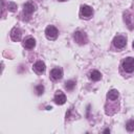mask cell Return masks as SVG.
<instances>
[{
    "instance_id": "1",
    "label": "cell",
    "mask_w": 134,
    "mask_h": 134,
    "mask_svg": "<svg viewBox=\"0 0 134 134\" xmlns=\"http://www.w3.org/2000/svg\"><path fill=\"white\" fill-rule=\"evenodd\" d=\"M58 35H59V31L58 29L53 26V25H48L45 29V36L48 40H55L58 38Z\"/></svg>"
},
{
    "instance_id": "2",
    "label": "cell",
    "mask_w": 134,
    "mask_h": 134,
    "mask_svg": "<svg viewBox=\"0 0 134 134\" xmlns=\"http://www.w3.org/2000/svg\"><path fill=\"white\" fill-rule=\"evenodd\" d=\"M73 39H74V41H75L77 44H80V45H84V44H86L87 41H88V38H87L86 34L83 32V31H81V30H77V31H75V32L73 34Z\"/></svg>"
},
{
    "instance_id": "3",
    "label": "cell",
    "mask_w": 134,
    "mask_h": 134,
    "mask_svg": "<svg viewBox=\"0 0 134 134\" xmlns=\"http://www.w3.org/2000/svg\"><path fill=\"white\" fill-rule=\"evenodd\" d=\"M122 69L126 72H133L134 71V58H126L122 61Z\"/></svg>"
},
{
    "instance_id": "4",
    "label": "cell",
    "mask_w": 134,
    "mask_h": 134,
    "mask_svg": "<svg viewBox=\"0 0 134 134\" xmlns=\"http://www.w3.org/2000/svg\"><path fill=\"white\" fill-rule=\"evenodd\" d=\"M93 15V9L89 6V5H82L81 6V9H80V16L82 18H85V19H89L91 18Z\"/></svg>"
},
{
    "instance_id": "5",
    "label": "cell",
    "mask_w": 134,
    "mask_h": 134,
    "mask_svg": "<svg viewBox=\"0 0 134 134\" xmlns=\"http://www.w3.org/2000/svg\"><path fill=\"white\" fill-rule=\"evenodd\" d=\"M113 44H114V46H115L116 48L121 49V48H124V47L126 46V44H127V39H126V37H124V36H116V37L114 38V40H113Z\"/></svg>"
},
{
    "instance_id": "6",
    "label": "cell",
    "mask_w": 134,
    "mask_h": 134,
    "mask_svg": "<svg viewBox=\"0 0 134 134\" xmlns=\"http://www.w3.org/2000/svg\"><path fill=\"white\" fill-rule=\"evenodd\" d=\"M124 21L126 22L127 26H128L130 29L133 28V26H134V18H133V16H132L131 13H129V12L124 13Z\"/></svg>"
},
{
    "instance_id": "7",
    "label": "cell",
    "mask_w": 134,
    "mask_h": 134,
    "mask_svg": "<svg viewBox=\"0 0 134 134\" xmlns=\"http://www.w3.org/2000/svg\"><path fill=\"white\" fill-rule=\"evenodd\" d=\"M50 76H51V79L54 80V81L61 80L62 76H63V70H62V68H60V67L53 68V69L50 71Z\"/></svg>"
},
{
    "instance_id": "8",
    "label": "cell",
    "mask_w": 134,
    "mask_h": 134,
    "mask_svg": "<svg viewBox=\"0 0 134 134\" xmlns=\"http://www.w3.org/2000/svg\"><path fill=\"white\" fill-rule=\"evenodd\" d=\"M35 10H36V6L32 2H26L23 5V13L26 16H30Z\"/></svg>"
},
{
    "instance_id": "9",
    "label": "cell",
    "mask_w": 134,
    "mask_h": 134,
    "mask_svg": "<svg viewBox=\"0 0 134 134\" xmlns=\"http://www.w3.org/2000/svg\"><path fill=\"white\" fill-rule=\"evenodd\" d=\"M21 36H22V34H21V30L19 28L15 27V28L12 29V31H10V38H12L13 41H15V42L20 41Z\"/></svg>"
},
{
    "instance_id": "10",
    "label": "cell",
    "mask_w": 134,
    "mask_h": 134,
    "mask_svg": "<svg viewBox=\"0 0 134 134\" xmlns=\"http://www.w3.org/2000/svg\"><path fill=\"white\" fill-rule=\"evenodd\" d=\"M54 102H55V104H58V105H63V104H65V102H66V96H65V94H64L63 92H61V91H58V92L55 93V95H54Z\"/></svg>"
},
{
    "instance_id": "11",
    "label": "cell",
    "mask_w": 134,
    "mask_h": 134,
    "mask_svg": "<svg viewBox=\"0 0 134 134\" xmlns=\"http://www.w3.org/2000/svg\"><path fill=\"white\" fill-rule=\"evenodd\" d=\"M45 64L42 62V61H38L34 64V70L37 72V73H43L45 71Z\"/></svg>"
},
{
    "instance_id": "12",
    "label": "cell",
    "mask_w": 134,
    "mask_h": 134,
    "mask_svg": "<svg viewBox=\"0 0 134 134\" xmlns=\"http://www.w3.org/2000/svg\"><path fill=\"white\" fill-rule=\"evenodd\" d=\"M23 46L27 49H32L35 46H36V41L34 38H27L24 40L23 42Z\"/></svg>"
},
{
    "instance_id": "13",
    "label": "cell",
    "mask_w": 134,
    "mask_h": 134,
    "mask_svg": "<svg viewBox=\"0 0 134 134\" xmlns=\"http://www.w3.org/2000/svg\"><path fill=\"white\" fill-rule=\"evenodd\" d=\"M89 77H90V80H92V81H94V82H97V81H99V80L102 79V74H100L99 71L93 70V71L90 72Z\"/></svg>"
},
{
    "instance_id": "14",
    "label": "cell",
    "mask_w": 134,
    "mask_h": 134,
    "mask_svg": "<svg viewBox=\"0 0 134 134\" xmlns=\"http://www.w3.org/2000/svg\"><path fill=\"white\" fill-rule=\"evenodd\" d=\"M118 91L117 90H115V89H112V90H110L109 92H108V98L109 99H111V100H115V99H117V97H118Z\"/></svg>"
},
{
    "instance_id": "15",
    "label": "cell",
    "mask_w": 134,
    "mask_h": 134,
    "mask_svg": "<svg viewBox=\"0 0 134 134\" xmlns=\"http://www.w3.org/2000/svg\"><path fill=\"white\" fill-rule=\"evenodd\" d=\"M75 87V82L74 81H67L66 83H65V88L67 89V90H69V91H71L73 88Z\"/></svg>"
},
{
    "instance_id": "16",
    "label": "cell",
    "mask_w": 134,
    "mask_h": 134,
    "mask_svg": "<svg viewBox=\"0 0 134 134\" xmlns=\"http://www.w3.org/2000/svg\"><path fill=\"white\" fill-rule=\"evenodd\" d=\"M126 129H127L129 132L134 131V119H131V120H129V121L126 124Z\"/></svg>"
},
{
    "instance_id": "17",
    "label": "cell",
    "mask_w": 134,
    "mask_h": 134,
    "mask_svg": "<svg viewBox=\"0 0 134 134\" xmlns=\"http://www.w3.org/2000/svg\"><path fill=\"white\" fill-rule=\"evenodd\" d=\"M7 8H8L9 12H16L17 10V4L15 2H8Z\"/></svg>"
},
{
    "instance_id": "18",
    "label": "cell",
    "mask_w": 134,
    "mask_h": 134,
    "mask_svg": "<svg viewBox=\"0 0 134 134\" xmlns=\"http://www.w3.org/2000/svg\"><path fill=\"white\" fill-rule=\"evenodd\" d=\"M36 91H37V93L39 95H41L43 93V91H44V87L42 85H38V86H36Z\"/></svg>"
},
{
    "instance_id": "19",
    "label": "cell",
    "mask_w": 134,
    "mask_h": 134,
    "mask_svg": "<svg viewBox=\"0 0 134 134\" xmlns=\"http://www.w3.org/2000/svg\"><path fill=\"white\" fill-rule=\"evenodd\" d=\"M108 132H110V130H109V129H106V130L104 131V133H108Z\"/></svg>"
},
{
    "instance_id": "20",
    "label": "cell",
    "mask_w": 134,
    "mask_h": 134,
    "mask_svg": "<svg viewBox=\"0 0 134 134\" xmlns=\"http://www.w3.org/2000/svg\"><path fill=\"white\" fill-rule=\"evenodd\" d=\"M59 1H61V2H64V1H67V0H59Z\"/></svg>"
},
{
    "instance_id": "21",
    "label": "cell",
    "mask_w": 134,
    "mask_h": 134,
    "mask_svg": "<svg viewBox=\"0 0 134 134\" xmlns=\"http://www.w3.org/2000/svg\"><path fill=\"white\" fill-rule=\"evenodd\" d=\"M132 46H133V48H134V42H133V45H132Z\"/></svg>"
}]
</instances>
